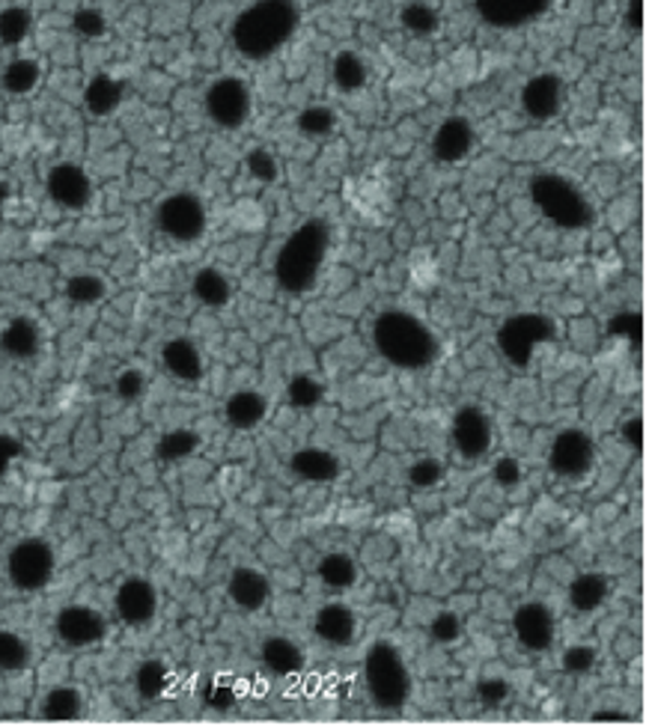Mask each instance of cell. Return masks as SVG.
Masks as SVG:
<instances>
[{"label": "cell", "instance_id": "cell-1", "mask_svg": "<svg viewBox=\"0 0 646 726\" xmlns=\"http://www.w3.org/2000/svg\"><path fill=\"white\" fill-rule=\"evenodd\" d=\"M301 24L298 0H256L236 15L230 27L232 48L244 60L263 63L296 36Z\"/></svg>", "mask_w": 646, "mask_h": 726}, {"label": "cell", "instance_id": "cell-2", "mask_svg": "<svg viewBox=\"0 0 646 726\" xmlns=\"http://www.w3.org/2000/svg\"><path fill=\"white\" fill-rule=\"evenodd\" d=\"M373 346L391 367L406 369H427L439 358V336L435 331L406 310H384L375 316L373 322Z\"/></svg>", "mask_w": 646, "mask_h": 726}, {"label": "cell", "instance_id": "cell-3", "mask_svg": "<svg viewBox=\"0 0 646 726\" xmlns=\"http://www.w3.org/2000/svg\"><path fill=\"white\" fill-rule=\"evenodd\" d=\"M331 227L322 217H310L289 233V239L277 250L274 281L289 295H307L319 281L322 262L328 260Z\"/></svg>", "mask_w": 646, "mask_h": 726}, {"label": "cell", "instance_id": "cell-4", "mask_svg": "<svg viewBox=\"0 0 646 726\" xmlns=\"http://www.w3.org/2000/svg\"><path fill=\"white\" fill-rule=\"evenodd\" d=\"M363 679H367V691H370L375 709H382V712L406 709L408 697H411V673H408L403 652L396 650L394 643L379 640L370 646L367 658H363Z\"/></svg>", "mask_w": 646, "mask_h": 726}, {"label": "cell", "instance_id": "cell-5", "mask_svg": "<svg viewBox=\"0 0 646 726\" xmlns=\"http://www.w3.org/2000/svg\"><path fill=\"white\" fill-rule=\"evenodd\" d=\"M530 200L560 229H587L593 224L590 200L566 176L539 174L530 179Z\"/></svg>", "mask_w": 646, "mask_h": 726}, {"label": "cell", "instance_id": "cell-6", "mask_svg": "<svg viewBox=\"0 0 646 726\" xmlns=\"http://www.w3.org/2000/svg\"><path fill=\"white\" fill-rule=\"evenodd\" d=\"M57 554L43 536H24L7 554V578L19 593H43L55 581Z\"/></svg>", "mask_w": 646, "mask_h": 726}, {"label": "cell", "instance_id": "cell-7", "mask_svg": "<svg viewBox=\"0 0 646 726\" xmlns=\"http://www.w3.org/2000/svg\"><path fill=\"white\" fill-rule=\"evenodd\" d=\"M155 227L176 245H191V241L203 239L208 227L206 203L191 191L165 197L155 209Z\"/></svg>", "mask_w": 646, "mask_h": 726}, {"label": "cell", "instance_id": "cell-8", "mask_svg": "<svg viewBox=\"0 0 646 726\" xmlns=\"http://www.w3.org/2000/svg\"><path fill=\"white\" fill-rule=\"evenodd\" d=\"M203 108H206L208 120L215 122L218 129L239 131L244 122L251 120V110H253L251 84L239 75L215 78V81L206 87Z\"/></svg>", "mask_w": 646, "mask_h": 726}, {"label": "cell", "instance_id": "cell-9", "mask_svg": "<svg viewBox=\"0 0 646 726\" xmlns=\"http://www.w3.org/2000/svg\"><path fill=\"white\" fill-rule=\"evenodd\" d=\"M548 467L563 479H584L596 467V441L584 429L554 435L548 447Z\"/></svg>", "mask_w": 646, "mask_h": 726}, {"label": "cell", "instance_id": "cell-10", "mask_svg": "<svg viewBox=\"0 0 646 726\" xmlns=\"http://www.w3.org/2000/svg\"><path fill=\"white\" fill-rule=\"evenodd\" d=\"M55 634L69 650H89V646H99L101 640L108 638V619L96 607L72 602V605L57 610Z\"/></svg>", "mask_w": 646, "mask_h": 726}, {"label": "cell", "instance_id": "cell-11", "mask_svg": "<svg viewBox=\"0 0 646 726\" xmlns=\"http://www.w3.org/2000/svg\"><path fill=\"white\" fill-rule=\"evenodd\" d=\"M158 590L149 578L132 575L125 578L113 593V610L125 629H146L158 617Z\"/></svg>", "mask_w": 646, "mask_h": 726}, {"label": "cell", "instance_id": "cell-12", "mask_svg": "<svg viewBox=\"0 0 646 726\" xmlns=\"http://www.w3.org/2000/svg\"><path fill=\"white\" fill-rule=\"evenodd\" d=\"M45 191L55 206L67 209V212H84L96 194L89 174L75 162L55 164L45 176Z\"/></svg>", "mask_w": 646, "mask_h": 726}, {"label": "cell", "instance_id": "cell-13", "mask_svg": "<svg viewBox=\"0 0 646 726\" xmlns=\"http://www.w3.org/2000/svg\"><path fill=\"white\" fill-rule=\"evenodd\" d=\"M450 441H453V447H456V453H459L462 459L477 462V459H482L494 444L492 417L482 412V408H477V405H465V408L453 414Z\"/></svg>", "mask_w": 646, "mask_h": 726}, {"label": "cell", "instance_id": "cell-14", "mask_svg": "<svg viewBox=\"0 0 646 726\" xmlns=\"http://www.w3.org/2000/svg\"><path fill=\"white\" fill-rule=\"evenodd\" d=\"M554 336V325H551V319L537 313H525V316H515L510 319L504 328H501V348H504V355L518 367H525L530 355H534V348H539L542 343H548Z\"/></svg>", "mask_w": 646, "mask_h": 726}, {"label": "cell", "instance_id": "cell-15", "mask_svg": "<svg viewBox=\"0 0 646 726\" xmlns=\"http://www.w3.org/2000/svg\"><path fill=\"white\" fill-rule=\"evenodd\" d=\"M554 0H474V10L482 22L498 31H515L539 22Z\"/></svg>", "mask_w": 646, "mask_h": 726}, {"label": "cell", "instance_id": "cell-16", "mask_svg": "<svg viewBox=\"0 0 646 726\" xmlns=\"http://www.w3.org/2000/svg\"><path fill=\"white\" fill-rule=\"evenodd\" d=\"M513 631L515 640L527 652H546L554 643L558 622H554V614H551V607L546 602H525V605L515 607Z\"/></svg>", "mask_w": 646, "mask_h": 726}, {"label": "cell", "instance_id": "cell-17", "mask_svg": "<svg viewBox=\"0 0 646 726\" xmlns=\"http://www.w3.org/2000/svg\"><path fill=\"white\" fill-rule=\"evenodd\" d=\"M522 110L530 120H554L563 110V98H566V84L560 81L554 72H539L522 87Z\"/></svg>", "mask_w": 646, "mask_h": 726}, {"label": "cell", "instance_id": "cell-18", "mask_svg": "<svg viewBox=\"0 0 646 726\" xmlns=\"http://www.w3.org/2000/svg\"><path fill=\"white\" fill-rule=\"evenodd\" d=\"M358 614L355 607L346 605V602H328L316 610L313 617V634H316L325 646H334V650H343V646H351L358 640Z\"/></svg>", "mask_w": 646, "mask_h": 726}, {"label": "cell", "instance_id": "cell-19", "mask_svg": "<svg viewBox=\"0 0 646 726\" xmlns=\"http://www.w3.org/2000/svg\"><path fill=\"white\" fill-rule=\"evenodd\" d=\"M474 143H477V131H474L471 120H465V117H450V120H444L439 129L432 131L429 146H432L435 162L459 164L471 155Z\"/></svg>", "mask_w": 646, "mask_h": 726}, {"label": "cell", "instance_id": "cell-20", "mask_svg": "<svg viewBox=\"0 0 646 726\" xmlns=\"http://www.w3.org/2000/svg\"><path fill=\"white\" fill-rule=\"evenodd\" d=\"M227 596L244 614H260L272 598V584L260 569L239 566V569H232L230 581H227Z\"/></svg>", "mask_w": 646, "mask_h": 726}, {"label": "cell", "instance_id": "cell-21", "mask_svg": "<svg viewBox=\"0 0 646 726\" xmlns=\"http://www.w3.org/2000/svg\"><path fill=\"white\" fill-rule=\"evenodd\" d=\"M292 474L301 477L304 483H316V486H331L337 483L343 474V465L337 455L325 450V447H301L296 455H292Z\"/></svg>", "mask_w": 646, "mask_h": 726}, {"label": "cell", "instance_id": "cell-22", "mask_svg": "<svg viewBox=\"0 0 646 726\" xmlns=\"http://www.w3.org/2000/svg\"><path fill=\"white\" fill-rule=\"evenodd\" d=\"M162 364H165V369L176 381H186V384H198L203 379V372H206L200 348L191 340H186V336L167 340L165 346H162Z\"/></svg>", "mask_w": 646, "mask_h": 726}, {"label": "cell", "instance_id": "cell-23", "mask_svg": "<svg viewBox=\"0 0 646 726\" xmlns=\"http://www.w3.org/2000/svg\"><path fill=\"white\" fill-rule=\"evenodd\" d=\"M0 348L15 360L36 358L39 348H43V331H39L34 319L15 316V319H10V322L3 325V331H0Z\"/></svg>", "mask_w": 646, "mask_h": 726}, {"label": "cell", "instance_id": "cell-24", "mask_svg": "<svg viewBox=\"0 0 646 726\" xmlns=\"http://www.w3.org/2000/svg\"><path fill=\"white\" fill-rule=\"evenodd\" d=\"M265 670L274 676H296L304 670V650L298 646L296 640L284 638V634H272L263 640V650H260Z\"/></svg>", "mask_w": 646, "mask_h": 726}, {"label": "cell", "instance_id": "cell-25", "mask_svg": "<svg viewBox=\"0 0 646 726\" xmlns=\"http://www.w3.org/2000/svg\"><path fill=\"white\" fill-rule=\"evenodd\" d=\"M265 414H268V400L260 391H236L224 405L227 424L232 429H241V432L256 429L265 420Z\"/></svg>", "mask_w": 646, "mask_h": 726}, {"label": "cell", "instance_id": "cell-26", "mask_svg": "<svg viewBox=\"0 0 646 726\" xmlns=\"http://www.w3.org/2000/svg\"><path fill=\"white\" fill-rule=\"evenodd\" d=\"M608 593H611V581L602 572H581V575L572 578L570 584V605L578 610V614H593L608 602Z\"/></svg>", "mask_w": 646, "mask_h": 726}, {"label": "cell", "instance_id": "cell-27", "mask_svg": "<svg viewBox=\"0 0 646 726\" xmlns=\"http://www.w3.org/2000/svg\"><path fill=\"white\" fill-rule=\"evenodd\" d=\"M122 96H125L122 81L101 72V75L89 78L87 90H84V105L93 117H110L122 105Z\"/></svg>", "mask_w": 646, "mask_h": 726}, {"label": "cell", "instance_id": "cell-28", "mask_svg": "<svg viewBox=\"0 0 646 726\" xmlns=\"http://www.w3.org/2000/svg\"><path fill=\"white\" fill-rule=\"evenodd\" d=\"M84 715V694L75 685H55L39 703L43 721H77Z\"/></svg>", "mask_w": 646, "mask_h": 726}, {"label": "cell", "instance_id": "cell-29", "mask_svg": "<svg viewBox=\"0 0 646 726\" xmlns=\"http://www.w3.org/2000/svg\"><path fill=\"white\" fill-rule=\"evenodd\" d=\"M191 293H194V298H198L203 307L218 310V307H227V304L232 301V281L220 272V269H215V265H206V269H200V272L194 274Z\"/></svg>", "mask_w": 646, "mask_h": 726}, {"label": "cell", "instance_id": "cell-30", "mask_svg": "<svg viewBox=\"0 0 646 726\" xmlns=\"http://www.w3.org/2000/svg\"><path fill=\"white\" fill-rule=\"evenodd\" d=\"M316 575L319 581L328 586V590H334V593H346V590H351V586L358 584L361 572H358L355 557H349V554L343 551H331L319 560Z\"/></svg>", "mask_w": 646, "mask_h": 726}, {"label": "cell", "instance_id": "cell-31", "mask_svg": "<svg viewBox=\"0 0 646 726\" xmlns=\"http://www.w3.org/2000/svg\"><path fill=\"white\" fill-rule=\"evenodd\" d=\"M331 81H334V87L340 90V93H358V90L367 87V81H370V69L363 63V57L358 51H349V48H343L334 55L331 60Z\"/></svg>", "mask_w": 646, "mask_h": 726}, {"label": "cell", "instance_id": "cell-32", "mask_svg": "<svg viewBox=\"0 0 646 726\" xmlns=\"http://www.w3.org/2000/svg\"><path fill=\"white\" fill-rule=\"evenodd\" d=\"M43 81V66L34 57H15L10 63L3 66L0 72V87L7 90L10 96H27L34 93Z\"/></svg>", "mask_w": 646, "mask_h": 726}, {"label": "cell", "instance_id": "cell-33", "mask_svg": "<svg viewBox=\"0 0 646 726\" xmlns=\"http://www.w3.org/2000/svg\"><path fill=\"white\" fill-rule=\"evenodd\" d=\"M170 682H174V676H170V667L165 662H158V658H149V662H143L134 673V688H137V694L146 703H153L158 697H165L170 691Z\"/></svg>", "mask_w": 646, "mask_h": 726}, {"label": "cell", "instance_id": "cell-34", "mask_svg": "<svg viewBox=\"0 0 646 726\" xmlns=\"http://www.w3.org/2000/svg\"><path fill=\"white\" fill-rule=\"evenodd\" d=\"M399 24H403V31L417 36V39H427V36H435V33H439L441 15L432 3L415 0V3L403 7V12H399Z\"/></svg>", "mask_w": 646, "mask_h": 726}, {"label": "cell", "instance_id": "cell-35", "mask_svg": "<svg viewBox=\"0 0 646 726\" xmlns=\"http://www.w3.org/2000/svg\"><path fill=\"white\" fill-rule=\"evenodd\" d=\"M31 664V643L10 629H0V673H22Z\"/></svg>", "mask_w": 646, "mask_h": 726}, {"label": "cell", "instance_id": "cell-36", "mask_svg": "<svg viewBox=\"0 0 646 726\" xmlns=\"http://www.w3.org/2000/svg\"><path fill=\"white\" fill-rule=\"evenodd\" d=\"M34 31V15L24 7H7L0 10V43L3 45H22Z\"/></svg>", "mask_w": 646, "mask_h": 726}, {"label": "cell", "instance_id": "cell-37", "mask_svg": "<svg viewBox=\"0 0 646 726\" xmlns=\"http://www.w3.org/2000/svg\"><path fill=\"white\" fill-rule=\"evenodd\" d=\"M200 447V438L198 432H191V429H174V432L162 435V441H158V447H155V453H158V459L162 462H182V459H188V455L198 453Z\"/></svg>", "mask_w": 646, "mask_h": 726}, {"label": "cell", "instance_id": "cell-38", "mask_svg": "<svg viewBox=\"0 0 646 726\" xmlns=\"http://www.w3.org/2000/svg\"><path fill=\"white\" fill-rule=\"evenodd\" d=\"M337 110H331L328 105H310L298 114V129L307 138H328L337 129Z\"/></svg>", "mask_w": 646, "mask_h": 726}, {"label": "cell", "instance_id": "cell-39", "mask_svg": "<svg viewBox=\"0 0 646 726\" xmlns=\"http://www.w3.org/2000/svg\"><path fill=\"white\" fill-rule=\"evenodd\" d=\"M108 293V286L101 281L99 274H75L67 281V298L77 307H89V304H99Z\"/></svg>", "mask_w": 646, "mask_h": 726}, {"label": "cell", "instance_id": "cell-40", "mask_svg": "<svg viewBox=\"0 0 646 726\" xmlns=\"http://www.w3.org/2000/svg\"><path fill=\"white\" fill-rule=\"evenodd\" d=\"M244 167H248V174L253 179H260V182L272 185L280 179V162H277V155L272 150H265V146H256L244 155Z\"/></svg>", "mask_w": 646, "mask_h": 726}, {"label": "cell", "instance_id": "cell-41", "mask_svg": "<svg viewBox=\"0 0 646 726\" xmlns=\"http://www.w3.org/2000/svg\"><path fill=\"white\" fill-rule=\"evenodd\" d=\"M444 465H441L439 459H417L415 465L408 467V483L415 488H435L444 483Z\"/></svg>", "mask_w": 646, "mask_h": 726}, {"label": "cell", "instance_id": "cell-42", "mask_svg": "<svg viewBox=\"0 0 646 726\" xmlns=\"http://www.w3.org/2000/svg\"><path fill=\"white\" fill-rule=\"evenodd\" d=\"M322 396H325L322 384L316 379H310V376H296V379L289 381V402L296 408H316Z\"/></svg>", "mask_w": 646, "mask_h": 726}, {"label": "cell", "instance_id": "cell-43", "mask_svg": "<svg viewBox=\"0 0 646 726\" xmlns=\"http://www.w3.org/2000/svg\"><path fill=\"white\" fill-rule=\"evenodd\" d=\"M429 638L435 643H456L462 638V619L453 610H439L429 622Z\"/></svg>", "mask_w": 646, "mask_h": 726}, {"label": "cell", "instance_id": "cell-44", "mask_svg": "<svg viewBox=\"0 0 646 726\" xmlns=\"http://www.w3.org/2000/svg\"><path fill=\"white\" fill-rule=\"evenodd\" d=\"M72 27H75V33H81L84 39H101V36L108 33V19H105L99 10L84 7V10H77L75 15H72Z\"/></svg>", "mask_w": 646, "mask_h": 726}, {"label": "cell", "instance_id": "cell-45", "mask_svg": "<svg viewBox=\"0 0 646 726\" xmlns=\"http://www.w3.org/2000/svg\"><path fill=\"white\" fill-rule=\"evenodd\" d=\"M599 662V655L593 646L587 643H575L570 650L563 652V670L570 673V676H584V673H590Z\"/></svg>", "mask_w": 646, "mask_h": 726}, {"label": "cell", "instance_id": "cell-46", "mask_svg": "<svg viewBox=\"0 0 646 726\" xmlns=\"http://www.w3.org/2000/svg\"><path fill=\"white\" fill-rule=\"evenodd\" d=\"M510 694H513V688H510V682L501 679V676H489V679H482V682L477 685V697H480V703L489 705V709L504 705L506 700H510Z\"/></svg>", "mask_w": 646, "mask_h": 726}, {"label": "cell", "instance_id": "cell-47", "mask_svg": "<svg viewBox=\"0 0 646 726\" xmlns=\"http://www.w3.org/2000/svg\"><path fill=\"white\" fill-rule=\"evenodd\" d=\"M113 388H117V396L125 402L141 400L143 391H146V379H143L141 369H122L117 381H113Z\"/></svg>", "mask_w": 646, "mask_h": 726}, {"label": "cell", "instance_id": "cell-48", "mask_svg": "<svg viewBox=\"0 0 646 726\" xmlns=\"http://www.w3.org/2000/svg\"><path fill=\"white\" fill-rule=\"evenodd\" d=\"M492 477L501 488L518 486V483H522V465H518V459H513V455H504V459H498V462H494Z\"/></svg>", "mask_w": 646, "mask_h": 726}, {"label": "cell", "instance_id": "cell-49", "mask_svg": "<svg viewBox=\"0 0 646 726\" xmlns=\"http://www.w3.org/2000/svg\"><path fill=\"white\" fill-rule=\"evenodd\" d=\"M19 455H22V444L10 435H0V474H7Z\"/></svg>", "mask_w": 646, "mask_h": 726}, {"label": "cell", "instance_id": "cell-50", "mask_svg": "<svg viewBox=\"0 0 646 726\" xmlns=\"http://www.w3.org/2000/svg\"><path fill=\"white\" fill-rule=\"evenodd\" d=\"M625 27H629V31H641V27H644V0H629V7H625Z\"/></svg>", "mask_w": 646, "mask_h": 726}, {"label": "cell", "instance_id": "cell-51", "mask_svg": "<svg viewBox=\"0 0 646 726\" xmlns=\"http://www.w3.org/2000/svg\"><path fill=\"white\" fill-rule=\"evenodd\" d=\"M641 417H635V420H625L623 424V435H625V441H632V438H635V450H641V447H644V435H641Z\"/></svg>", "mask_w": 646, "mask_h": 726}, {"label": "cell", "instance_id": "cell-52", "mask_svg": "<svg viewBox=\"0 0 646 726\" xmlns=\"http://www.w3.org/2000/svg\"><path fill=\"white\" fill-rule=\"evenodd\" d=\"M593 721H620V724H629V717H625L623 712H608V709L596 712V715H593Z\"/></svg>", "mask_w": 646, "mask_h": 726}, {"label": "cell", "instance_id": "cell-53", "mask_svg": "<svg viewBox=\"0 0 646 726\" xmlns=\"http://www.w3.org/2000/svg\"><path fill=\"white\" fill-rule=\"evenodd\" d=\"M7 200H10V185L0 182V224H3V212H7Z\"/></svg>", "mask_w": 646, "mask_h": 726}]
</instances>
